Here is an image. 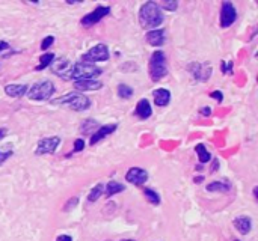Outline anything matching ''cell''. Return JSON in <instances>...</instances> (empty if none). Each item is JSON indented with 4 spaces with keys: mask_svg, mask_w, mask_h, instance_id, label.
Returning a JSON list of instances; mask_svg holds the SVG:
<instances>
[{
    "mask_svg": "<svg viewBox=\"0 0 258 241\" xmlns=\"http://www.w3.org/2000/svg\"><path fill=\"white\" fill-rule=\"evenodd\" d=\"M91 104H92V101L88 97H85L82 94H77L68 106L76 112H83V110H88L91 107Z\"/></svg>",
    "mask_w": 258,
    "mask_h": 241,
    "instance_id": "cell-13",
    "label": "cell"
},
{
    "mask_svg": "<svg viewBox=\"0 0 258 241\" xmlns=\"http://www.w3.org/2000/svg\"><path fill=\"white\" fill-rule=\"evenodd\" d=\"M144 196L147 198V201H148L151 205H159V204H160V196H159V193H156L153 189H145V190H144Z\"/></svg>",
    "mask_w": 258,
    "mask_h": 241,
    "instance_id": "cell-27",
    "label": "cell"
},
{
    "mask_svg": "<svg viewBox=\"0 0 258 241\" xmlns=\"http://www.w3.org/2000/svg\"><path fill=\"white\" fill-rule=\"evenodd\" d=\"M12 155H14V149H12L11 145H9L8 148H0V166H2L6 160H9Z\"/></svg>",
    "mask_w": 258,
    "mask_h": 241,
    "instance_id": "cell-28",
    "label": "cell"
},
{
    "mask_svg": "<svg viewBox=\"0 0 258 241\" xmlns=\"http://www.w3.org/2000/svg\"><path fill=\"white\" fill-rule=\"evenodd\" d=\"M236 241H240V240H236Z\"/></svg>",
    "mask_w": 258,
    "mask_h": 241,
    "instance_id": "cell-43",
    "label": "cell"
},
{
    "mask_svg": "<svg viewBox=\"0 0 258 241\" xmlns=\"http://www.w3.org/2000/svg\"><path fill=\"white\" fill-rule=\"evenodd\" d=\"M54 91L56 88L53 86L50 80H41V82H36L27 91V97L33 101H47L50 100V97H53Z\"/></svg>",
    "mask_w": 258,
    "mask_h": 241,
    "instance_id": "cell-4",
    "label": "cell"
},
{
    "mask_svg": "<svg viewBox=\"0 0 258 241\" xmlns=\"http://www.w3.org/2000/svg\"><path fill=\"white\" fill-rule=\"evenodd\" d=\"M27 91H29L27 85H15V83H12V85L5 86V94L8 97H12V98H21V97H24L27 94Z\"/></svg>",
    "mask_w": 258,
    "mask_h": 241,
    "instance_id": "cell-18",
    "label": "cell"
},
{
    "mask_svg": "<svg viewBox=\"0 0 258 241\" xmlns=\"http://www.w3.org/2000/svg\"><path fill=\"white\" fill-rule=\"evenodd\" d=\"M221 69H222V72H225V74H231L233 72V62H225V60H222V63H221Z\"/></svg>",
    "mask_w": 258,
    "mask_h": 241,
    "instance_id": "cell-33",
    "label": "cell"
},
{
    "mask_svg": "<svg viewBox=\"0 0 258 241\" xmlns=\"http://www.w3.org/2000/svg\"><path fill=\"white\" fill-rule=\"evenodd\" d=\"M204 181V177H195L194 178V183H197V184H201Z\"/></svg>",
    "mask_w": 258,
    "mask_h": 241,
    "instance_id": "cell-39",
    "label": "cell"
},
{
    "mask_svg": "<svg viewBox=\"0 0 258 241\" xmlns=\"http://www.w3.org/2000/svg\"><path fill=\"white\" fill-rule=\"evenodd\" d=\"M100 125H98V122L95 121V119H86V121H83V124H82V127H80V131L83 133V134H89V133H95L97 131V128H98Z\"/></svg>",
    "mask_w": 258,
    "mask_h": 241,
    "instance_id": "cell-23",
    "label": "cell"
},
{
    "mask_svg": "<svg viewBox=\"0 0 258 241\" xmlns=\"http://www.w3.org/2000/svg\"><path fill=\"white\" fill-rule=\"evenodd\" d=\"M252 192H254V198H255V199H257L258 198V187H254V190H252Z\"/></svg>",
    "mask_w": 258,
    "mask_h": 241,
    "instance_id": "cell-41",
    "label": "cell"
},
{
    "mask_svg": "<svg viewBox=\"0 0 258 241\" xmlns=\"http://www.w3.org/2000/svg\"><path fill=\"white\" fill-rule=\"evenodd\" d=\"M103 193H104V184L98 183L97 186H94V187L91 189V192H89V195H88V202H89V204L97 202V201L101 198Z\"/></svg>",
    "mask_w": 258,
    "mask_h": 241,
    "instance_id": "cell-22",
    "label": "cell"
},
{
    "mask_svg": "<svg viewBox=\"0 0 258 241\" xmlns=\"http://www.w3.org/2000/svg\"><path fill=\"white\" fill-rule=\"evenodd\" d=\"M200 113H201L203 116H210V115H212V107L204 106V107H201V109H200Z\"/></svg>",
    "mask_w": 258,
    "mask_h": 241,
    "instance_id": "cell-35",
    "label": "cell"
},
{
    "mask_svg": "<svg viewBox=\"0 0 258 241\" xmlns=\"http://www.w3.org/2000/svg\"><path fill=\"white\" fill-rule=\"evenodd\" d=\"M233 225H234V228H236L242 235L249 234L251 229H252V220H251V217H248V216H239V217H236L234 222H233Z\"/></svg>",
    "mask_w": 258,
    "mask_h": 241,
    "instance_id": "cell-15",
    "label": "cell"
},
{
    "mask_svg": "<svg viewBox=\"0 0 258 241\" xmlns=\"http://www.w3.org/2000/svg\"><path fill=\"white\" fill-rule=\"evenodd\" d=\"M165 21V15L156 2H145L139 9V23L144 29L154 30Z\"/></svg>",
    "mask_w": 258,
    "mask_h": 241,
    "instance_id": "cell-1",
    "label": "cell"
},
{
    "mask_svg": "<svg viewBox=\"0 0 258 241\" xmlns=\"http://www.w3.org/2000/svg\"><path fill=\"white\" fill-rule=\"evenodd\" d=\"M74 88L76 91H98L103 88V83L98 82V80H77L74 82Z\"/></svg>",
    "mask_w": 258,
    "mask_h": 241,
    "instance_id": "cell-17",
    "label": "cell"
},
{
    "mask_svg": "<svg viewBox=\"0 0 258 241\" xmlns=\"http://www.w3.org/2000/svg\"><path fill=\"white\" fill-rule=\"evenodd\" d=\"M56 57H54V54L53 53H45V54H42L41 56V59H39V63L35 66V69L36 71H41V69H44V68H47V66H50L51 63H53V60H54Z\"/></svg>",
    "mask_w": 258,
    "mask_h": 241,
    "instance_id": "cell-24",
    "label": "cell"
},
{
    "mask_svg": "<svg viewBox=\"0 0 258 241\" xmlns=\"http://www.w3.org/2000/svg\"><path fill=\"white\" fill-rule=\"evenodd\" d=\"M60 145V137L53 136V137H45L41 139L36 145L35 155H45V154H54Z\"/></svg>",
    "mask_w": 258,
    "mask_h": 241,
    "instance_id": "cell-7",
    "label": "cell"
},
{
    "mask_svg": "<svg viewBox=\"0 0 258 241\" xmlns=\"http://www.w3.org/2000/svg\"><path fill=\"white\" fill-rule=\"evenodd\" d=\"M210 97L215 98L218 103H222V100H224V94H222L221 91H213V92L210 94Z\"/></svg>",
    "mask_w": 258,
    "mask_h": 241,
    "instance_id": "cell-34",
    "label": "cell"
},
{
    "mask_svg": "<svg viewBox=\"0 0 258 241\" xmlns=\"http://www.w3.org/2000/svg\"><path fill=\"white\" fill-rule=\"evenodd\" d=\"M218 166H219V162H218V160H215V162H213V166H212V172L218 171Z\"/></svg>",
    "mask_w": 258,
    "mask_h": 241,
    "instance_id": "cell-40",
    "label": "cell"
},
{
    "mask_svg": "<svg viewBox=\"0 0 258 241\" xmlns=\"http://www.w3.org/2000/svg\"><path fill=\"white\" fill-rule=\"evenodd\" d=\"M101 74H103V69H100L94 63L79 62L73 68H70V71L63 75V80H74V82H77V80H94L95 77H98Z\"/></svg>",
    "mask_w": 258,
    "mask_h": 241,
    "instance_id": "cell-2",
    "label": "cell"
},
{
    "mask_svg": "<svg viewBox=\"0 0 258 241\" xmlns=\"http://www.w3.org/2000/svg\"><path fill=\"white\" fill-rule=\"evenodd\" d=\"M237 20V9L231 2H224L221 6V27L227 29Z\"/></svg>",
    "mask_w": 258,
    "mask_h": 241,
    "instance_id": "cell-9",
    "label": "cell"
},
{
    "mask_svg": "<svg viewBox=\"0 0 258 241\" xmlns=\"http://www.w3.org/2000/svg\"><path fill=\"white\" fill-rule=\"evenodd\" d=\"M206 190L212 192V193H215V192H218V193H228L231 190V183L227 181V180H224V181H213V183L206 186Z\"/></svg>",
    "mask_w": 258,
    "mask_h": 241,
    "instance_id": "cell-20",
    "label": "cell"
},
{
    "mask_svg": "<svg viewBox=\"0 0 258 241\" xmlns=\"http://www.w3.org/2000/svg\"><path fill=\"white\" fill-rule=\"evenodd\" d=\"M8 48H9V44L5 42V41H0V53L5 51V50H8Z\"/></svg>",
    "mask_w": 258,
    "mask_h": 241,
    "instance_id": "cell-37",
    "label": "cell"
},
{
    "mask_svg": "<svg viewBox=\"0 0 258 241\" xmlns=\"http://www.w3.org/2000/svg\"><path fill=\"white\" fill-rule=\"evenodd\" d=\"M116 92H118V97L119 98H132L133 97V88H130L125 83H119Z\"/></svg>",
    "mask_w": 258,
    "mask_h": 241,
    "instance_id": "cell-26",
    "label": "cell"
},
{
    "mask_svg": "<svg viewBox=\"0 0 258 241\" xmlns=\"http://www.w3.org/2000/svg\"><path fill=\"white\" fill-rule=\"evenodd\" d=\"M107 241H109V240H107Z\"/></svg>",
    "mask_w": 258,
    "mask_h": 241,
    "instance_id": "cell-44",
    "label": "cell"
},
{
    "mask_svg": "<svg viewBox=\"0 0 258 241\" xmlns=\"http://www.w3.org/2000/svg\"><path fill=\"white\" fill-rule=\"evenodd\" d=\"M189 72L192 74V77L198 82H207L210 77H212V72H213V68L210 63H190L187 66Z\"/></svg>",
    "mask_w": 258,
    "mask_h": 241,
    "instance_id": "cell-8",
    "label": "cell"
},
{
    "mask_svg": "<svg viewBox=\"0 0 258 241\" xmlns=\"http://www.w3.org/2000/svg\"><path fill=\"white\" fill-rule=\"evenodd\" d=\"M56 241H73V237L71 235H59L57 238H56Z\"/></svg>",
    "mask_w": 258,
    "mask_h": 241,
    "instance_id": "cell-36",
    "label": "cell"
},
{
    "mask_svg": "<svg viewBox=\"0 0 258 241\" xmlns=\"http://www.w3.org/2000/svg\"><path fill=\"white\" fill-rule=\"evenodd\" d=\"M195 151H197V154H198V157H200V162H201V163H207V162H210V160H212V154L207 151V148H206V145H204V143L197 145V146H195Z\"/></svg>",
    "mask_w": 258,
    "mask_h": 241,
    "instance_id": "cell-25",
    "label": "cell"
},
{
    "mask_svg": "<svg viewBox=\"0 0 258 241\" xmlns=\"http://www.w3.org/2000/svg\"><path fill=\"white\" fill-rule=\"evenodd\" d=\"M125 181L133 186H144L148 181V172L142 168H130L125 174Z\"/></svg>",
    "mask_w": 258,
    "mask_h": 241,
    "instance_id": "cell-10",
    "label": "cell"
},
{
    "mask_svg": "<svg viewBox=\"0 0 258 241\" xmlns=\"http://www.w3.org/2000/svg\"><path fill=\"white\" fill-rule=\"evenodd\" d=\"M124 190H125V186L118 183V181H109L107 186L104 187L106 198H112V196H115V195H118V193H121Z\"/></svg>",
    "mask_w": 258,
    "mask_h": 241,
    "instance_id": "cell-21",
    "label": "cell"
},
{
    "mask_svg": "<svg viewBox=\"0 0 258 241\" xmlns=\"http://www.w3.org/2000/svg\"><path fill=\"white\" fill-rule=\"evenodd\" d=\"M147 42L153 47H162L166 42V36H165V30L163 29H154V30H148L147 33Z\"/></svg>",
    "mask_w": 258,
    "mask_h": 241,
    "instance_id": "cell-12",
    "label": "cell"
},
{
    "mask_svg": "<svg viewBox=\"0 0 258 241\" xmlns=\"http://www.w3.org/2000/svg\"><path fill=\"white\" fill-rule=\"evenodd\" d=\"M77 204H79V198L77 196H74V198H71L67 204H65V207H63V211H71L73 208H76L77 207Z\"/></svg>",
    "mask_w": 258,
    "mask_h": 241,
    "instance_id": "cell-31",
    "label": "cell"
},
{
    "mask_svg": "<svg viewBox=\"0 0 258 241\" xmlns=\"http://www.w3.org/2000/svg\"><path fill=\"white\" fill-rule=\"evenodd\" d=\"M54 42V36L53 35H48V36H45L44 39H42V42H41V50H47V48H50V45Z\"/></svg>",
    "mask_w": 258,
    "mask_h": 241,
    "instance_id": "cell-30",
    "label": "cell"
},
{
    "mask_svg": "<svg viewBox=\"0 0 258 241\" xmlns=\"http://www.w3.org/2000/svg\"><path fill=\"white\" fill-rule=\"evenodd\" d=\"M109 14H110V6H97L92 12L82 17L80 24L83 27H91V26L97 24L98 21H101L104 17H107Z\"/></svg>",
    "mask_w": 258,
    "mask_h": 241,
    "instance_id": "cell-6",
    "label": "cell"
},
{
    "mask_svg": "<svg viewBox=\"0 0 258 241\" xmlns=\"http://www.w3.org/2000/svg\"><path fill=\"white\" fill-rule=\"evenodd\" d=\"M83 149H85V140H83V139H77V140H74L73 152H82Z\"/></svg>",
    "mask_w": 258,
    "mask_h": 241,
    "instance_id": "cell-32",
    "label": "cell"
},
{
    "mask_svg": "<svg viewBox=\"0 0 258 241\" xmlns=\"http://www.w3.org/2000/svg\"><path fill=\"white\" fill-rule=\"evenodd\" d=\"M8 134V128H3V127H0V140L2 139H5V136Z\"/></svg>",
    "mask_w": 258,
    "mask_h": 241,
    "instance_id": "cell-38",
    "label": "cell"
},
{
    "mask_svg": "<svg viewBox=\"0 0 258 241\" xmlns=\"http://www.w3.org/2000/svg\"><path fill=\"white\" fill-rule=\"evenodd\" d=\"M110 53L107 45L104 44H97L92 48H89L83 56H82V62L85 63H94V62H106L109 60Z\"/></svg>",
    "mask_w": 258,
    "mask_h": 241,
    "instance_id": "cell-5",
    "label": "cell"
},
{
    "mask_svg": "<svg viewBox=\"0 0 258 241\" xmlns=\"http://www.w3.org/2000/svg\"><path fill=\"white\" fill-rule=\"evenodd\" d=\"M135 115L139 118V119H148L151 115H153V109H151V104L147 98H142L141 101H138L136 104V109H135Z\"/></svg>",
    "mask_w": 258,
    "mask_h": 241,
    "instance_id": "cell-14",
    "label": "cell"
},
{
    "mask_svg": "<svg viewBox=\"0 0 258 241\" xmlns=\"http://www.w3.org/2000/svg\"><path fill=\"white\" fill-rule=\"evenodd\" d=\"M118 128V124H107V125H101L97 128V131L91 136L89 143L91 145H97L98 142H101L103 139H106L107 136H110L112 133H115Z\"/></svg>",
    "mask_w": 258,
    "mask_h": 241,
    "instance_id": "cell-11",
    "label": "cell"
},
{
    "mask_svg": "<svg viewBox=\"0 0 258 241\" xmlns=\"http://www.w3.org/2000/svg\"><path fill=\"white\" fill-rule=\"evenodd\" d=\"M148 74L153 82H160L168 75V63H166V54L162 50H157L151 54L150 63H148Z\"/></svg>",
    "mask_w": 258,
    "mask_h": 241,
    "instance_id": "cell-3",
    "label": "cell"
},
{
    "mask_svg": "<svg viewBox=\"0 0 258 241\" xmlns=\"http://www.w3.org/2000/svg\"><path fill=\"white\" fill-rule=\"evenodd\" d=\"M121 241H136V240H121Z\"/></svg>",
    "mask_w": 258,
    "mask_h": 241,
    "instance_id": "cell-42",
    "label": "cell"
},
{
    "mask_svg": "<svg viewBox=\"0 0 258 241\" xmlns=\"http://www.w3.org/2000/svg\"><path fill=\"white\" fill-rule=\"evenodd\" d=\"M159 6H160V9H165V11H172V12H174V11L178 8V3L172 0V2H163V3H162V5H159Z\"/></svg>",
    "mask_w": 258,
    "mask_h": 241,
    "instance_id": "cell-29",
    "label": "cell"
},
{
    "mask_svg": "<svg viewBox=\"0 0 258 241\" xmlns=\"http://www.w3.org/2000/svg\"><path fill=\"white\" fill-rule=\"evenodd\" d=\"M153 98L156 106L159 107H166L171 103V92L165 88H159L153 92Z\"/></svg>",
    "mask_w": 258,
    "mask_h": 241,
    "instance_id": "cell-16",
    "label": "cell"
},
{
    "mask_svg": "<svg viewBox=\"0 0 258 241\" xmlns=\"http://www.w3.org/2000/svg\"><path fill=\"white\" fill-rule=\"evenodd\" d=\"M50 66L56 75L63 78V75L70 71V60L68 59H57V60H53V63Z\"/></svg>",
    "mask_w": 258,
    "mask_h": 241,
    "instance_id": "cell-19",
    "label": "cell"
}]
</instances>
